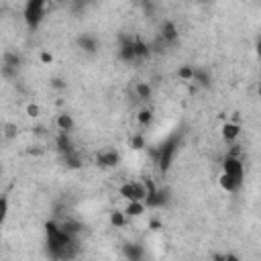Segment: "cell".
I'll list each match as a JSON object with an SVG mask.
<instances>
[{
  "label": "cell",
  "instance_id": "obj_1",
  "mask_svg": "<svg viewBox=\"0 0 261 261\" xmlns=\"http://www.w3.org/2000/svg\"><path fill=\"white\" fill-rule=\"evenodd\" d=\"M45 232H47V251L53 259H72L78 253V245H76V237L70 235L67 231H63L61 225L49 221L45 225Z\"/></svg>",
  "mask_w": 261,
  "mask_h": 261
},
{
  "label": "cell",
  "instance_id": "obj_2",
  "mask_svg": "<svg viewBox=\"0 0 261 261\" xmlns=\"http://www.w3.org/2000/svg\"><path fill=\"white\" fill-rule=\"evenodd\" d=\"M243 177H245L243 161L235 153L227 155V159L223 161V172H221V188L225 192H237L243 184Z\"/></svg>",
  "mask_w": 261,
  "mask_h": 261
},
{
  "label": "cell",
  "instance_id": "obj_3",
  "mask_svg": "<svg viewBox=\"0 0 261 261\" xmlns=\"http://www.w3.org/2000/svg\"><path fill=\"white\" fill-rule=\"evenodd\" d=\"M177 147H180V137L177 135H172L170 139H166L161 143V147L155 151V159H157V166H159V170L166 174L170 168H172V161H174V157H175V153H177Z\"/></svg>",
  "mask_w": 261,
  "mask_h": 261
},
{
  "label": "cell",
  "instance_id": "obj_4",
  "mask_svg": "<svg viewBox=\"0 0 261 261\" xmlns=\"http://www.w3.org/2000/svg\"><path fill=\"white\" fill-rule=\"evenodd\" d=\"M47 15V0H27L25 4V23L29 29H37Z\"/></svg>",
  "mask_w": 261,
  "mask_h": 261
},
{
  "label": "cell",
  "instance_id": "obj_5",
  "mask_svg": "<svg viewBox=\"0 0 261 261\" xmlns=\"http://www.w3.org/2000/svg\"><path fill=\"white\" fill-rule=\"evenodd\" d=\"M120 196L127 198L129 202H133V200L145 202V198H147V186L141 184V182H127V184L120 186Z\"/></svg>",
  "mask_w": 261,
  "mask_h": 261
},
{
  "label": "cell",
  "instance_id": "obj_6",
  "mask_svg": "<svg viewBox=\"0 0 261 261\" xmlns=\"http://www.w3.org/2000/svg\"><path fill=\"white\" fill-rule=\"evenodd\" d=\"M118 56H120L122 61H133V59H137V56H135V39H129V37H122L120 39Z\"/></svg>",
  "mask_w": 261,
  "mask_h": 261
},
{
  "label": "cell",
  "instance_id": "obj_7",
  "mask_svg": "<svg viewBox=\"0 0 261 261\" xmlns=\"http://www.w3.org/2000/svg\"><path fill=\"white\" fill-rule=\"evenodd\" d=\"M96 161H98L100 168H115L118 163V153L113 151V149H104V151H100V153L96 155Z\"/></svg>",
  "mask_w": 261,
  "mask_h": 261
},
{
  "label": "cell",
  "instance_id": "obj_8",
  "mask_svg": "<svg viewBox=\"0 0 261 261\" xmlns=\"http://www.w3.org/2000/svg\"><path fill=\"white\" fill-rule=\"evenodd\" d=\"M177 39V29L172 21H166L161 25V41H166V43H174Z\"/></svg>",
  "mask_w": 261,
  "mask_h": 261
},
{
  "label": "cell",
  "instance_id": "obj_9",
  "mask_svg": "<svg viewBox=\"0 0 261 261\" xmlns=\"http://www.w3.org/2000/svg\"><path fill=\"white\" fill-rule=\"evenodd\" d=\"M239 133H241V129H239V125H235V122H227V125L223 127V139L227 141V143H232L239 137Z\"/></svg>",
  "mask_w": 261,
  "mask_h": 261
},
{
  "label": "cell",
  "instance_id": "obj_10",
  "mask_svg": "<svg viewBox=\"0 0 261 261\" xmlns=\"http://www.w3.org/2000/svg\"><path fill=\"white\" fill-rule=\"evenodd\" d=\"M78 43H80V47L84 49L86 53H94L96 49H98V41H96L94 37H90V35H82Z\"/></svg>",
  "mask_w": 261,
  "mask_h": 261
},
{
  "label": "cell",
  "instance_id": "obj_11",
  "mask_svg": "<svg viewBox=\"0 0 261 261\" xmlns=\"http://www.w3.org/2000/svg\"><path fill=\"white\" fill-rule=\"evenodd\" d=\"M58 129L61 131V133H70L72 129H74V118H72V115H59L58 116Z\"/></svg>",
  "mask_w": 261,
  "mask_h": 261
},
{
  "label": "cell",
  "instance_id": "obj_12",
  "mask_svg": "<svg viewBox=\"0 0 261 261\" xmlns=\"http://www.w3.org/2000/svg\"><path fill=\"white\" fill-rule=\"evenodd\" d=\"M58 149L61 151L63 155H67V153H72V151H74L72 141H70V137H67V133H59V137H58Z\"/></svg>",
  "mask_w": 261,
  "mask_h": 261
},
{
  "label": "cell",
  "instance_id": "obj_13",
  "mask_svg": "<svg viewBox=\"0 0 261 261\" xmlns=\"http://www.w3.org/2000/svg\"><path fill=\"white\" fill-rule=\"evenodd\" d=\"M145 202H141V200H133V202H129V206H127V214L129 216H141L143 212H145Z\"/></svg>",
  "mask_w": 261,
  "mask_h": 261
},
{
  "label": "cell",
  "instance_id": "obj_14",
  "mask_svg": "<svg viewBox=\"0 0 261 261\" xmlns=\"http://www.w3.org/2000/svg\"><path fill=\"white\" fill-rule=\"evenodd\" d=\"M149 53H151V47L145 43V41L135 39V56H137V59H141V58H149Z\"/></svg>",
  "mask_w": 261,
  "mask_h": 261
},
{
  "label": "cell",
  "instance_id": "obj_15",
  "mask_svg": "<svg viewBox=\"0 0 261 261\" xmlns=\"http://www.w3.org/2000/svg\"><path fill=\"white\" fill-rule=\"evenodd\" d=\"M192 82H196V84L208 88L210 86V76H208L206 70H194V80H192Z\"/></svg>",
  "mask_w": 261,
  "mask_h": 261
},
{
  "label": "cell",
  "instance_id": "obj_16",
  "mask_svg": "<svg viewBox=\"0 0 261 261\" xmlns=\"http://www.w3.org/2000/svg\"><path fill=\"white\" fill-rule=\"evenodd\" d=\"M125 255L129 259H141L143 257V251L139 245H125Z\"/></svg>",
  "mask_w": 261,
  "mask_h": 261
},
{
  "label": "cell",
  "instance_id": "obj_17",
  "mask_svg": "<svg viewBox=\"0 0 261 261\" xmlns=\"http://www.w3.org/2000/svg\"><path fill=\"white\" fill-rule=\"evenodd\" d=\"M137 96H139L141 100L151 98V86L149 84H137Z\"/></svg>",
  "mask_w": 261,
  "mask_h": 261
},
{
  "label": "cell",
  "instance_id": "obj_18",
  "mask_svg": "<svg viewBox=\"0 0 261 261\" xmlns=\"http://www.w3.org/2000/svg\"><path fill=\"white\" fill-rule=\"evenodd\" d=\"M177 76H180L182 80H186V82H192V80H194V67L184 65V67H180V72H177Z\"/></svg>",
  "mask_w": 261,
  "mask_h": 261
},
{
  "label": "cell",
  "instance_id": "obj_19",
  "mask_svg": "<svg viewBox=\"0 0 261 261\" xmlns=\"http://www.w3.org/2000/svg\"><path fill=\"white\" fill-rule=\"evenodd\" d=\"M111 221H113L115 227H122V225H125V214H122V212H115Z\"/></svg>",
  "mask_w": 261,
  "mask_h": 261
},
{
  "label": "cell",
  "instance_id": "obj_20",
  "mask_svg": "<svg viewBox=\"0 0 261 261\" xmlns=\"http://www.w3.org/2000/svg\"><path fill=\"white\" fill-rule=\"evenodd\" d=\"M139 122H141L143 127L149 125V122H151V111H141L139 113Z\"/></svg>",
  "mask_w": 261,
  "mask_h": 261
},
{
  "label": "cell",
  "instance_id": "obj_21",
  "mask_svg": "<svg viewBox=\"0 0 261 261\" xmlns=\"http://www.w3.org/2000/svg\"><path fill=\"white\" fill-rule=\"evenodd\" d=\"M131 145H133V149H143V137L141 135H137V137H133V141H131Z\"/></svg>",
  "mask_w": 261,
  "mask_h": 261
},
{
  "label": "cell",
  "instance_id": "obj_22",
  "mask_svg": "<svg viewBox=\"0 0 261 261\" xmlns=\"http://www.w3.org/2000/svg\"><path fill=\"white\" fill-rule=\"evenodd\" d=\"M0 210H2V216H6V212H8V200H6V196L0 200Z\"/></svg>",
  "mask_w": 261,
  "mask_h": 261
},
{
  "label": "cell",
  "instance_id": "obj_23",
  "mask_svg": "<svg viewBox=\"0 0 261 261\" xmlns=\"http://www.w3.org/2000/svg\"><path fill=\"white\" fill-rule=\"evenodd\" d=\"M27 113H29L31 116H37V113H39V108H37V106H29V108H27Z\"/></svg>",
  "mask_w": 261,
  "mask_h": 261
},
{
  "label": "cell",
  "instance_id": "obj_24",
  "mask_svg": "<svg viewBox=\"0 0 261 261\" xmlns=\"http://www.w3.org/2000/svg\"><path fill=\"white\" fill-rule=\"evenodd\" d=\"M41 61H43V63H49V61H51V56H49V53H41Z\"/></svg>",
  "mask_w": 261,
  "mask_h": 261
},
{
  "label": "cell",
  "instance_id": "obj_25",
  "mask_svg": "<svg viewBox=\"0 0 261 261\" xmlns=\"http://www.w3.org/2000/svg\"><path fill=\"white\" fill-rule=\"evenodd\" d=\"M53 86H56V88H63V84H61L59 80H56V82H53Z\"/></svg>",
  "mask_w": 261,
  "mask_h": 261
},
{
  "label": "cell",
  "instance_id": "obj_26",
  "mask_svg": "<svg viewBox=\"0 0 261 261\" xmlns=\"http://www.w3.org/2000/svg\"><path fill=\"white\" fill-rule=\"evenodd\" d=\"M257 56L261 58V39H259V43H257Z\"/></svg>",
  "mask_w": 261,
  "mask_h": 261
},
{
  "label": "cell",
  "instance_id": "obj_27",
  "mask_svg": "<svg viewBox=\"0 0 261 261\" xmlns=\"http://www.w3.org/2000/svg\"><path fill=\"white\" fill-rule=\"evenodd\" d=\"M76 2H78V4H82V6H84V4H88V2H90V0H76Z\"/></svg>",
  "mask_w": 261,
  "mask_h": 261
},
{
  "label": "cell",
  "instance_id": "obj_28",
  "mask_svg": "<svg viewBox=\"0 0 261 261\" xmlns=\"http://www.w3.org/2000/svg\"><path fill=\"white\" fill-rule=\"evenodd\" d=\"M198 2H208V0H198Z\"/></svg>",
  "mask_w": 261,
  "mask_h": 261
},
{
  "label": "cell",
  "instance_id": "obj_29",
  "mask_svg": "<svg viewBox=\"0 0 261 261\" xmlns=\"http://www.w3.org/2000/svg\"><path fill=\"white\" fill-rule=\"evenodd\" d=\"M259 94H261V86H259Z\"/></svg>",
  "mask_w": 261,
  "mask_h": 261
},
{
  "label": "cell",
  "instance_id": "obj_30",
  "mask_svg": "<svg viewBox=\"0 0 261 261\" xmlns=\"http://www.w3.org/2000/svg\"><path fill=\"white\" fill-rule=\"evenodd\" d=\"M58 2H63V0H58Z\"/></svg>",
  "mask_w": 261,
  "mask_h": 261
}]
</instances>
